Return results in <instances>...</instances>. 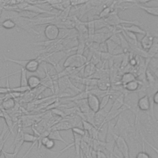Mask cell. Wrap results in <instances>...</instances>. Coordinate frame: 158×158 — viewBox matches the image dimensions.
<instances>
[{"instance_id": "1", "label": "cell", "mask_w": 158, "mask_h": 158, "mask_svg": "<svg viewBox=\"0 0 158 158\" xmlns=\"http://www.w3.org/2000/svg\"><path fill=\"white\" fill-rule=\"evenodd\" d=\"M124 106L127 110H129L135 116V123H137L138 116L139 112L137 107V102L139 99L138 93H124Z\"/></svg>"}, {"instance_id": "2", "label": "cell", "mask_w": 158, "mask_h": 158, "mask_svg": "<svg viewBox=\"0 0 158 158\" xmlns=\"http://www.w3.org/2000/svg\"><path fill=\"white\" fill-rule=\"evenodd\" d=\"M105 22L109 26L111 27H118L123 24H131L135 25H141L142 23L137 20H128L121 19L118 15V9L116 8L115 10L106 19H104Z\"/></svg>"}, {"instance_id": "3", "label": "cell", "mask_w": 158, "mask_h": 158, "mask_svg": "<svg viewBox=\"0 0 158 158\" xmlns=\"http://www.w3.org/2000/svg\"><path fill=\"white\" fill-rule=\"evenodd\" d=\"M88 62L87 58L81 54H72L68 56L63 64V66L66 67L80 68L83 67Z\"/></svg>"}, {"instance_id": "4", "label": "cell", "mask_w": 158, "mask_h": 158, "mask_svg": "<svg viewBox=\"0 0 158 158\" xmlns=\"http://www.w3.org/2000/svg\"><path fill=\"white\" fill-rule=\"evenodd\" d=\"M63 152L62 150L59 151H52L41 148L37 149L33 152H31L27 158H58Z\"/></svg>"}, {"instance_id": "5", "label": "cell", "mask_w": 158, "mask_h": 158, "mask_svg": "<svg viewBox=\"0 0 158 158\" xmlns=\"http://www.w3.org/2000/svg\"><path fill=\"white\" fill-rule=\"evenodd\" d=\"M59 29L56 25L49 23L46 25L44 30V35L48 41H55L59 35Z\"/></svg>"}, {"instance_id": "6", "label": "cell", "mask_w": 158, "mask_h": 158, "mask_svg": "<svg viewBox=\"0 0 158 158\" xmlns=\"http://www.w3.org/2000/svg\"><path fill=\"white\" fill-rule=\"evenodd\" d=\"M115 144L122 152L123 158H130L128 144L122 136H117L116 137Z\"/></svg>"}, {"instance_id": "7", "label": "cell", "mask_w": 158, "mask_h": 158, "mask_svg": "<svg viewBox=\"0 0 158 158\" xmlns=\"http://www.w3.org/2000/svg\"><path fill=\"white\" fill-rule=\"evenodd\" d=\"M152 101L150 98L145 94L139 98L137 102V107L138 110L142 112H148L150 110L152 104Z\"/></svg>"}, {"instance_id": "8", "label": "cell", "mask_w": 158, "mask_h": 158, "mask_svg": "<svg viewBox=\"0 0 158 158\" xmlns=\"http://www.w3.org/2000/svg\"><path fill=\"white\" fill-rule=\"evenodd\" d=\"M86 100L88 106L92 112L96 113L100 110V100L98 97L94 94H89Z\"/></svg>"}, {"instance_id": "9", "label": "cell", "mask_w": 158, "mask_h": 158, "mask_svg": "<svg viewBox=\"0 0 158 158\" xmlns=\"http://www.w3.org/2000/svg\"><path fill=\"white\" fill-rule=\"evenodd\" d=\"M56 16H51V17H36L32 19H29L30 22L31 23V27L33 26H39L43 25L44 24H49L53 22Z\"/></svg>"}, {"instance_id": "10", "label": "cell", "mask_w": 158, "mask_h": 158, "mask_svg": "<svg viewBox=\"0 0 158 158\" xmlns=\"http://www.w3.org/2000/svg\"><path fill=\"white\" fill-rule=\"evenodd\" d=\"M23 132L22 131V128L21 127H19L17 133L16 134V136L15 137L14 139V153L17 156L23 144Z\"/></svg>"}, {"instance_id": "11", "label": "cell", "mask_w": 158, "mask_h": 158, "mask_svg": "<svg viewBox=\"0 0 158 158\" xmlns=\"http://www.w3.org/2000/svg\"><path fill=\"white\" fill-rule=\"evenodd\" d=\"M155 37L156 36H154L149 31H146V34L141 40L140 42L142 49H143L145 51H147L152 46Z\"/></svg>"}, {"instance_id": "12", "label": "cell", "mask_w": 158, "mask_h": 158, "mask_svg": "<svg viewBox=\"0 0 158 158\" xmlns=\"http://www.w3.org/2000/svg\"><path fill=\"white\" fill-rule=\"evenodd\" d=\"M46 72V75L45 77L41 80V85L43 86L46 88H49L51 89V91L54 93V83H53V80L52 78V76H51L49 74V72L48 71V69L46 68V65L43 66Z\"/></svg>"}, {"instance_id": "13", "label": "cell", "mask_w": 158, "mask_h": 158, "mask_svg": "<svg viewBox=\"0 0 158 158\" xmlns=\"http://www.w3.org/2000/svg\"><path fill=\"white\" fill-rule=\"evenodd\" d=\"M15 106V101L12 98L4 97L1 99V102L0 104V109L5 111L10 110L14 108Z\"/></svg>"}, {"instance_id": "14", "label": "cell", "mask_w": 158, "mask_h": 158, "mask_svg": "<svg viewBox=\"0 0 158 158\" xmlns=\"http://www.w3.org/2000/svg\"><path fill=\"white\" fill-rule=\"evenodd\" d=\"M40 62L37 58L28 59L26 65L24 67V69L27 72H35L38 70Z\"/></svg>"}, {"instance_id": "15", "label": "cell", "mask_w": 158, "mask_h": 158, "mask_svg": "<svg viewBox=\"0 0 158 158\" xmlns=\"http://www.w3.org/2000/svg\"><path fill=\"white\" fill-rule=\"evenodd\" d=\"M143 85V83L139 81L138 80H135L133 81H131L126 85L123 86V88L127 91L130 93L135 92L140 88L141 85Z\"/></svg>"}, {"instance_id": "16", "label": "cell", "mask_w": 158, "mask_h": 158, "mask_svg": "<svg viewBox=\"0 0 158 158\" xmlns=\"http://www.w3.org/2000/svg\"><path fill=\"white\" fill-rule=\"evenodd\" d=\"M41 80L39 77L31 75L27 78V86L30 89H34L41 85Z\"/></svg>"}, {"instance_id": "17", "label": "cell", "mask_w": 158, "mask_h": 158, "mask_svg": "<svg viewBox=\"0 0 158 158\" xmlns=\"http://www.w3.org/2000/svg\"><path fill=\"white\" fill-rule=\"evenodd\" d=\"M117 2L118 1H112V4H110L109 6L104 7L99 14V18L101 19H104L107 17L115 10V9H116L115 8V6Z\"/></svg>"}, {"instance_id": "18", "label": "cell", "mask_w": 158, "mask_h": 158, "mask_svg": "<svg viewBox=\"0 0 158 158\" xmlns=\"http://www.w3.org/2000/svg\"><path fill=\"white\" fill-rule=\"evenodd\" d=\"M134 5L136 7L141 9L149 15L156 17L158 16V6H146L139 4H134Z\"/></svg>"}, {"instance_id": "19", "label": "cell", "mask_w": 158, "mask_h": 158, "mask_svg": "<svg viewBox=\"0 0 158 158\" xmlns=\"http://www.w3.org/2000/svg\"><path fill=\"white\" fill-rule=\"evenodd\" d=\"M124 94L121 93L114 101L112 104L110 111H114L118 110L124 106ZM109 111V112H110Z\"/></svg>"}, {"instance_id": "20", "label": "cell", "mask_w": 158, "mask_h": 158, "mask_svg": "<svg viewBox=\"0 0 158 158\" xmlns=\"http://www.w3.org/2000/svg\"><path fill=\"white\" fill-rule=\"evenodd\" d=\"M73 127L72 124L68 120H63L57 123H56L51 130H56L58 131L60 130H67L69 129H71Z\"/></svg>"}, {"instance_id": "21", "label": "cell", "mask_w": 158, "mask_h": 158, "mask_svg": "<svg viewBox=\"0 0 158 158\" xmlns=\"http://www.w3.org/2000/svg\"><path fill=\"white\" fill-rule=\"evenodd\" d=\"M83 77L85 78H89L96 72V66L90 62H87L83 67Z\"/></svg>"}, {"instance_id": "22", "label": "cell", "mask_w": 158, "mask_h": 158, "mask_svg": "<svg viewBox=\"0 0 158 158\" xmlns=\"http://www.w3.org/2000/svg\"><path fill=\"white\" fill-rule=\"evenodd\" d=\"M117 27H118L120 28H121L122 30H127L130 32H132L133 33H138L140 35H144L146 33V31H145L144 30L142 29L141 28H140L139 26L138 25H131L130 27H125V26H118Z\"/></svg>"}, {"instance_id": "23", "label": "cell", "mask_w": 158, "mask_h": 158, "mask_svg": "<svg viewBox=\"0 0 158 158\" xmlns=\"http://www.w3.org/2000/svg\"><path fill=\"white\" fill-rule=\"evenodd\" d=\"M148 59H150L152 57H157V52H158V42H157V37L156 36L154 38V42L151 46V48L146 51Z\"/></svg>"}, {"instance_id": "24", "label": "cell", "mask_w": 158, "mask_h": 158, "mask_svg": "<svg viewBox=\"0 0 158 158\" xmlns=\"http://www.w3.org/2000/svg\"><path fill=\"white\" fill-rule=\"evenodd\" d=\"M8 131V128L6 127V124L4 123L2 126V128L1 130V132L0 133V157L2 154V151L3 150V148H4V145L6 141V140L8 139L9 135H10V132L8 131V134L6 136V137H4L6 133H7V131Z\"/></svg>"}, {"instance_id": "25", "label": "cell", "mask_w": 158, "mask_h": 158, "mask_svg": "<svg viewBox=\"0 0 158 158\" xmlns=\"http://www.w3.org/2000/svg\"><path fill=\"white\" fill-rule=\"evenodd\" d=\"M2 110V118L4 119L5 121V124L6 127L8 128L9 131L10 133H13L14 134V123H13V120L12 117L9 115V114L7 113V112Z\"/></svg>"}, {"instance_id": "26", "label": "cell", "mask_w": 158, "mask_h": 158, "mask_svg": "<svg viewBox=\"0 0 158 158\" xmlns=\"http://www.w3.org/2000/svg\"><path fill=\"white\" fill-rule=\"evenodd\" d=\"M48 138L51 139L55 141H59L62 142L63 143H64L66 146L68 145L69 144L67 143V141L64 139V138H62V136H61L60 131L58 130H51L50 132L48 135Z\"/></svg>"}, {"instance_id": "27", "label": "cell", "mask_w": 158, "mask_h": 158, "mask_svg": "<svg viewBox=\"0 0 158 158\" xmlns=\"http://www.w3.org/2000/svg\"><path fill=\"white\" fill-rule=\"evenodd\" d=\"M98 88L102 90V91H108L107 90L109 89L110 84L109 83V78L108 77H104L102 78H101L98 80V83H97Z\"/></svg>"}, {"instance_id": "28", "label": "cell", "mask_w": 158, "mask_h": 158, "mask_svg": "<svg viewBox=\"0 0 158 158\" xmlns=\"http://www.w3.org/2000/svg\"><path fill=\"white\" fill-rule=\"evenodd\" d=\"M135 80H136L135 75L133 73H131L130 72H127L122 75L120 78V83L123 86L127 83L131 81H133Z\"/></svg>"}, {"instance_id": "29", "label": "cell", "mask_w": 158, "mask_h": 158, "mask_svg": "<svg viewBox=\"0 0 158 158\" xmlns=\"http://www.w3.org/2000/svg\"><path fill=\"white\" fill-rule=\"evenodd\" d=\"M73 102L77 103V104L78 105V109H80L81 113H88L89 111H91V110L89 109V108L88 106L86 99L75 101Z\"/></svg>"}, {"instance_id": "30", "label": "cell", "mask_w": 158, "mask_h": 158, "mask_svg": "<svg viewBox=\"0 0 158 158\" xmlns=\"http://www.w3.org/2000/svg\"><path fill=\"white\" fill-rule=\"evenodd\" d=\"M1 26L5 29L10 30L16 27V24L13 20L9 18H6L1 23Z\"/></svg>"}, {"instance_id": "31", "label": "cell", "mask_w": 158, "mask_h": 158, "mask_svg": "<svg viewBox=\"0 0 158 158\" xmlns=\"http://www.w3.org/2000/svg\"><path fill=\"white\" fill-rule=\"evenodd\" d=\"M106 44L107 46V52L112 54V52L114 51V50L120 45H118L117 43L114 42L112 40H111L110 38H109L106 41Z\"/></svg>"}, {"instance_id": "32", "label": "cell", "mask_w": 158, "mask_h": 158, "mask_svg": "<svg viewBox=\"0 0 158 158\" xmlns=\"http://www.w3.org/2000/svg\"><path fill=\"white\" fill-rule=\"evenodd\" d=\"M27 72L22 67L20 69V86H27Z\"/></svg>"}, {"instance_id": "33", "label": "cell", "mask_w": 158, "mask_h": 158, "mask_svg": "<svg viewBox=\"0 0 158 158\" xmlns=\"http://www.w3.org/2000/svg\"><path fill=\"white\" fill-rule=\"evenodd\" d=\"M23 142L33 143L35 142L38 141V136H35L34 135H32V134H30V133H23Z\"/></svg>"}, {"instance_id": "34", "label": "cell", "mask_w": 158, "mask_h": 158, "mask_svg": "<svg viewBox=\"0 0 158 158\" xmlns=\"http://www.w3.org/2000/svg\"><path fill=\"white\" fill-rule=\"evenodd\" d=\"M86 25H87V30H88V33L89 36H92L94 35V30H95V26H94V20H88L87 22L85 23Z\"/></svg>"}, {"instance_id": "35", "label": "cell", "mask_w": 158, "mask_h": 158, "mask_svg": "<svg viewBox=\"0 0 158 158\" xmlns=\"http://www.w3.org/2000/svg\"><path fill=\"white\" fill-rule=\"evenodd\" d=\"M143 149L141 151L137 152L135 158H152L151 155L149 154H148L146 151H145V146H144V141H143Z\"/></svg>"}, {"instance_id": "36", "label": "cell", "mask_w": 158, "mask_h": 158, "mask_svg": "<svg viewBox=\"0 0 158 158\" xmlns=\"http://www.w3.org/2000/svg\"><path fill=\"white\" fill-rule=\"evenodd\" d=\"M71 130H72V133L76 134L81 137H83L85 135V133H86V131L82 128L79 127H73L71 128Z\"/></svg>"}, {"instance_id": "37", "label": "cell", "mask_w": 158, "mask_h": 158, "mask_svg": "<svg viewBox=\"0 0 158 158\" xmlns=\"http://www.w3.org/2000/svg\"><path fill=\"white\" fill-rule=\"evenodd\" d=\"M29 90H30V89L28 86H17V87L10 88V91L19 93H25V92L28 91Z\"/></svg>"}, {"instance_id": "38", "label": "cell", "mask_w": 158, "mask_h": 158, "mask_svg": "<svg viewBox=\"0 0 158 158\" xmlns=\"http://www.w3.org/2000/svg\"><path fill=\"white\" fill-rule=\"evenodd\" d=\"M110 100V96H109V93L106 94L105 96H104L103 97L101 98V100L100 101V109H102L103 107H104L108 103V102Z\"/></svg>"}, {"instance_id": "39", "label": "cell", "mask_w": 158, "mask_h": 158, "mask_svg": "<svg viewBox=\"0 0 158 158\" xmlns=\"http://www.w3.org/2000/svg\"><path fill=\"white\" fill-rule=\"evenodd\" d=\"M112 155L115 157V158H123V155L122 154V152H120V151L119 150V149L117 147V146L115 144V146L113 148V151H112Z\"/></svg>"}, {"instance_id": "40", "label": "cell", "mask_w": 158, "mask_h": 158, "mask_svg": "<svg viewBox=\"0 0 158 158\" xmlns=\"http://www.w3.org/2000/svg\"><path fill=\"white\" fill-rule=\"evenodd\" d=\"M81 123H82V126H83V129L85 131H90L93 127H94L91 123H89L87 121L85 120H81Z\"/></svg>"}, {"instance_id": "41", "label": "cell", "mask_w": 158, "mask_h": 158, "mask_svg": "<svg viewBox=\"0 0 158 158\" xmlns=\"http://www.w3.org/2000/svg\"><path fill=\"white\" fill-rule=\"evenodd\" d=\"M55 146V141L52 139H49L48 141L46 142V143L45 144V145L44 146V148L48 150H51V149H52Z\"/></svg>"}, {"instance_id": "42", "label": "cell", "mask_w": 158, "mask_h": 158, "mask_svg": "<svg viewBox=\"0 0 158 158\" xmlns=\"http://www.w3.org/2000/svg\"><path fill=\"white\" fill-rule=\"evenodd\" d=\"M61 1H60L59 2H57V3H56V4H52V5H51L50 6H51V7L52 8V9H56V10H60V11H62V10H64V7H62V4H61Z\"/></svg>"}, {"instance_id": "43", "label": "cell", "mask_w": 158, "mask_h": 158, "mask_svg": "<svg viewBox=\"0 0 158 158\" xmlns=\"http://www.w3.org/2000/svg\"><path fill=\"white\" fill-rule=\"evenodd\" d=\"M2 154H3L4 158H15L17 156V155L14 152H8L4 149L2 151Z\"/></svg>"}, {"instance_id": "44", "label": "cell", "mask_w": 158, "mask_h": 158, "mask_svg": "<svg viewBox=\"0 0 158 158\" xmlns=\"http://www.w3.org/2000/svg\"><path fill=\"white\" fill-rule=\"evenodd\" d=\"M71 6H77L85 4L88 2L87 1H70Z\"/></svg>"}, {"instance_id": "45", "label": "cell", "mask_w": 158, "mask_h": 158, "mask_svg": "<svg viewBox=\"0 0 158 158\" xmlns=\"http://www.w3.org/2000/svg\"><path fill=\"white\" fill-rule=\"evenodd\" d=\"M52 112L53 113H54V114H56V115H57L58 116H60L61 117H63L65 116V115L64 112H63V110H62L60 109H57V108L52 109Z\"/></svg>"}, {"instance_id": "46", "label": "cell", "mask_w": 158, "mask_h": 158, "mask_svg": "<svg viewBox=\"0 0 158 158\" xmlns=\"http://www.w3.org/2000/svg\"><path fill=\"white\" fill-rule=\"evenodd\" d=\"M152 102H154L155 104H158V91H156L152 94Z\"/></svg>"}, {"instance_id": "47", "label": "cell", "mask_w": 158, "mask_h": 158, "mask_svg": "<svg viewBox=\"0 0 158 158\" xmlns=\"http://www.w3.org/2000/svg\"><path fill=\"white\" fill-rule=\"evenodd\" d=\"M61 4L62 6V7H64V9H67L68 7H71L70 6V1H61Z\"/></svg>"}, {"instance_id": "48", "label": "cell", "mask_w": 158, "mask_h": 158, "mask_svg": "<svg viewBox=\"0 0 158 158\" xmlns=\"http://www.w3.org/2000/svg\"><path fill=\"white\" fill-rule=\"evenodd\" d=\"M96 158H107V157L103 152L96 151Z\"/></svg>"}, {"instance_id": "49", "label": "cell", "mask_w": 158, "mask_h": 158, "mask_svg": "<svg viewBox=\"0 0 158 158\" xmlns=\"http://www.w3.org/2000/svg\"><path fill=\"white\" fill-rule=\"evenodd\" d=\"M69 158H80V157H77L76 156H75V154L73 156H72V157H69Z\"/></svg>"}, {"instance_id": "50", "label": "cell", "mask_w": 158, "mask_h": 158, "mask_svg": "<svg viewBox=\"0 0 158 158\" xmlns=\"http://www.w3.org/2000/svg\"><path fill=\"white\" fill-rule=\"evenodd\" d=\"M1 99H0V104H1Z\"/></svg>"}, {"instance_id": "51", "label": "cell", "mask_w": 158, "mask_h": 158, "mask_svg": "<svg viewBox=\"0 0 158 158\" xmlns=\"http://www.w3.org/2000/svg\"><path fill=\"white\" fill-rule=\"evenodd\" d=\"M0 26H1V22H0Z\"/></svg>"}]
</instances>
